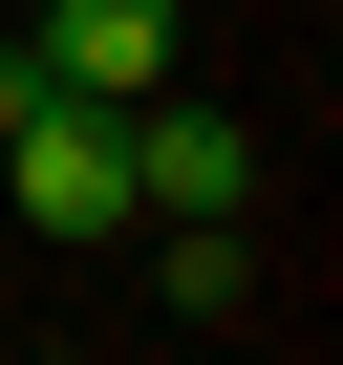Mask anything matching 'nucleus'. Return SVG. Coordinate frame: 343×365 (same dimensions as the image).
Here are the masks:
<instances>
[{
    "label": "nucleus",
    "instance_id": "1",
    "mask_svg": "<svg viewBox=\"0 0 343 365\" xmlns=\"http://www.w3.org/2000/svg\"><path fill=\"white\" fill-rule=\"evenodd\" d=\"M0 194H22V237H65V258H107V237H129V108H86V86H43L22 129H0Z\"/></svg>",
    "mask_w": 343,
    "mask_h": 365
},
{
    "label": "nucleus",
    "instance_id": "2",
    "mask_svg": "<svg viewBox=\"0 0 343 365\" xmlns=\"http://www.w3.org/2000/svg\"><path fill=\"white\" fill-rule=\"evenodd\" d=\"M129 215H258V129L194 86H129Z\"/></svg>",
    "mask_w": 343,
    "mask_h": 365
},
{
    "label": "nucleus",
    "instance_id": "3",
    "mask_svg": "<svg viewBox=\"0 0 343 365\" xmlns=\"http://www.w3.org/2000/svg\"><path fill=\"white\" fill-rule=\"evenodd\" d=\"M22 65H43V86H86V108H129V86H172V0H43Z\"/></svg>",
    "mask_w": 343,
    "mask_h": 365
},
{
    "label": "nucleus",
    "instance_id": "4",
    "mask_svg": "<svg viewBox=\"0 0 343 365\" xmlns=\"http://www.w3.org/2000/svg\"><path fill=\"white\" fill-rule=\"evenodd\" d=\"M150 279H172V322H236V301H258V237H236V215H172Z\"/></svg>",
    "mask_w": 343,
    "mask_h": 365
},
{
    "label": "nucleus",
    "instance_id": "5",
    "mask_svg": "<svg viewBox=\"0 0 343 365\" xmlns=\"http://www.w3.org/2000/svg\"><path fill=\"white\" fill-rule=\"evenodd\" d=\"M22 108H43V65H22V43H0V129H22Z\"/></svg>",
    "mask_w": 343,
    "mask_h": 365
}]
</instances>
